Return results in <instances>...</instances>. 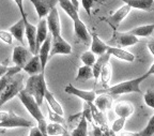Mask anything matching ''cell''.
Wrapping results in <instances>:
<instances>
[{
	"instance_id": "obj_1",
	"label": "cell",
	"mask_w": 154,
	"mask_h": 136,
	"mask_svg": "<svg viewBox=\"0 0 154 136\" xmlns=\"http://www.w3.org/2000/svg\"><path fill=\"white\" fill-rule=\"evenodd\" d=\"M17 97H18L19 100L22 101V103L24 104V106L26 107V110L29 112V114L31 115L32 118L36 121L38 129L41 130V132L43 133V135L48 136L47 132H46V126H47V123H46L45 117H44L43 113H42L41 110H40V105L35 102L34 97H32V95L28 94L24 89H23L22 91L17 94Z\"/></svg>"
},
{
	"instance_id": "obj_2",
	"label": "cell",
	"mask_w": 154,
	"mask_h": 136,
	"mask_svg": "<svg viewBox=\"0 0 154 136\" xmlns=\"http://www.w3.org/2000/svg\"><path fill=\"white\" fill-rule=\"evenodd\" d=\"M24 90L28 94L32 95L40 106L43 103L45 91L47 90V85L44 77V72L35 75H30V77L27 79V83L24 87Z\"/></svg>"
},
{
	"instance_id": "obj_3",
	"label": "cell",
	"mask_w": 154,
	"mask_h": 136,
	"mask_svg": "<svg viewBox=\"0 0 154 136\" xmlns=\"http://www.w3.org/2000/svg\"><path fill=\"white\" fill-rule=\"evenodd\" d=\"M147 78L148 76L146 74H143V75L139 76V77L133 78V79L126 80V82H122V83L113 85L109 88H106L104 90V93H108L110 95H120V94H125V93H132V92L141 93L140 84L144 79H147Z\"/></svg>"
},
{
	"instance_id": "obj_4",
	"label": "cell",
	"mask_w": 154,
	"mask_h": 136,
	"mask_svg": "<svg viewBox=\"0 0 154 136\" xmlns=\"http://www.w3.org/2000/svg\"><path fill=\"white\" fill-rule=\"evenodd\" d=\"M24 75L19 72L15 74L10 80V83L3 88V90L0 91V110L5 103L16 97L24 89Z\"/></svg>"
},
{
	"instance_id": "obj_5",
	"label": "cell",
	"mask_w": 154,
	"mask_h": 136,
	"mask_svg": "<svg viewBox=\"0 0 154 136\" xmlns=\"http://www.w3.org/2000/svg\"><path fill=\"white\" fill-rule=\"evenodd\" d=\"M35 125L32 120L25 119L13 112H0V128H31Z\"/></svg>"
},
{
	"instance_id": "obj_6",
	"label": "cell",
	"mask_w": 154,
	"mask_h": 136,
	"mask_svg": "<svg viewBox=\"0 0 154 136\" xmlns=\"http://www.w3.org/2000/svg\"><path fill=\"white\" fill-rule=\"evenodd\" d=\"M138 43V38L131 34L130 32H118L117 30L113 31L112 38L107 42V44H112V46L123 48V47L133 46Z\"/></svg>"
},
{
	"instance_id": "obj_7",
	"label": "cell",
	"mask_w": 154,
	"mask_h": 136,
	"mask_svg": "<svg viewBox=\"0 0 154 136\" xmlns=\"http://www.w3.org/2000/svg\"><path fill=\"white\" fill-rule=\"evenodd\" d=\"M72 47L61 36L53 38L51 37V47L49 51V57H54L56 55H71Z\"/></svg>"
},
{
	"instance_id": "obj_8",
	"label": "cell",
	"mask_w": 154,
	"mask_h": 136,
	"mask_svg": "<svg viewBox=\"0 0 154 136\" xmlns=\"http://www.w3.org/2000/svg\"><path fill=\"white\" fill-rule=\"evenodd\" d=\"M47 28L51 31V37L56 38L61 36V23H60V17H59V12H58L57 8L51 9V12L47 15Z\"/></svg>"
},
{
	"instance_id": "obj_9",
	"label": "cell",
	"mask_w": 154,
	"mask_h": 136,
	"mask_svg": "<svg viewBox=\"0 0 154 136\" xmlns=\"http://www.w3.org/2000/svg\"><path fill=\"white\" fill-rule=\"evenodd\" d=\"M33 57V54L24 46H15L13 49L12 61L14 64L19 68H24L25 64Z\"/></svg>"
},
{
	"instance_id": "obj_10",
	"label": "cell",
	"mask_w": 154,
	"mask_h": 136,
	"mask_svg": "<svg viewBox=\"0 0 154 136\" xmlns=\"http://www.w3.org/2000/svg\"><path fill=\"white\" fill-rule=\"evenodd\" d=\"M33 5L36 13H38V20L44 18L51 12V9L56 7L59 0H29Z\"/></svg>"
},
{
	"instance_id": "obj_11",
	"label": "cell",
	"mask_w": 154,
	"mask_h": 136,
	"mask_svg": "<svg viewBox=\"0 0 154 136\" xmlns=\"http://www.w3.org/2000/svg\"><path fill=\"white\" fill-rule=\"evenodd\" d=\"M131 11H132V8H131L128 5H125L124 3L122 7L119 8L118 10L116 11V12L109 17L108 20H107V23L110 25V27L113 29V31L117 30L119 25L123 22V20H124L125 17L130 14Z\"/></svg>"
},
{
	"instance_id": "obj_12",
	"label": "cell",
	"mask_w": 154,
	"mask_h": 136,
	"mask_svg": "<svg viewBox=\"0 0 154 136\" xmlns=\"http://www.w3.org/2000/svg\"><path fill=\"white\" fill-rule=\"evenodd\" d=\"M64 91L67 94H73L75 97H78L79 99L84 100L87 103H93V101L95 100V91L91 90V91H86V90H80L78 88H76L73 85H67L64 88Z\"/></svg>"
},
{
	"instance_id": "obj_13",
	"label": "cell",
	"mask_w": 154,
	"mask_h": 136,
	"mask_svg": "<svg viewBox=\"0 0 154 136\" xmlns=\"http://www.w3.org/2000/svg\"><path fill=\"white\" fill-rule=\"evenodd\" d=\"M48 36V28H47V23H46L45 18H41L38 22V26H36V39H35V53L38 55V51L43 44V42L46 40Z\"/></svg>"
},
{
	"instance_id": "obj_14",
	"label": "cell",
	"mask_w": 154,
	"mask_h": 136,
	"mask_svg": "<svg viewBox=\"0 0 154 136\" xmlns=\"http://www.w3.org/2000/svg\"><path fill=\"white\" fill-rule=\"evenodd\" d=\"M25 22V36L27 37L28 41L29 51L33 55H36L35 53V39H36V27L28 22V20H24Z\"/></svg>"
},
{
	"instance_id": "obj_15",
	"label": "cell",
	"mask_w": 154,
	"mask_h": 136,
	"mask_svg": "<svg viewBox=\"0 0 154 136\" xmlns=\"http://www.w3.org/2000/svg\"><path fill=\"white\" fill-rule=\"evenodd\" d=\"M74 32L75 36H76L80 41H82L85 44H88L91 40V34L89 33V30L87 29L86 25L84 24L80 18L74 20Z\"/></svg>"
},
{
	"instance_id": "obj_16",
	"label": "cell",
	"mask_w": 154,
	"mask_h": 136,
	"mask_svg": "<svg viewBox=\"0 0 154 136\" xmlns=\"http://www.w3.org/2000/svg\"><path fill=\"white\" fill-rule=\"evenodd\" d=\"M51 47V34H48L46 40L43 42V44L41 45V47H40V49H38V57H40V60H41L43 71L45 70L48 58H49Z\"/></svg>"
},
{
	"instance_id": "obj_17",
	"label": "cell",
	"mask_w": 154,
	"mask_h": 136,
	"mask_svg": "<svg viewBox=\"0 0 154 136\" xmlns=\"http://www.w3.org/2000/svg\"><path fill=\"white\" fill-rule=\"evenodd\" d=\"M23 69L29 75H35V74H40L44 72L43 69H42L41 60H40L38 55H33V57L25 64Z\"/></svg>"
},
{
	"instance_id": "obj_18",
	"label": "cell",
	"mask_w": 154,
	"mask_h": 136,
	"mask_svg": "<svg viewBox=\"0 0 154 136\" xmlns=\"http://www.w3.org/2000/svg\"><path fill=\"white\" fill-rule=\"evenodd\" d=\"M107 53L110 56H115L118 59L124 60L126 62H134V60L136 59L135 55H133L130 51H126L122 48H119V47L111 46V45H108V47H107Z\"/></svg>"
},
{
	"instance_id": "obj_19",
	"label": "cell",
	"mask_w": 154,
	"mask_h": 136,
	"mask_svg": "<svg viewBox=\"0 0 154 136\" xmlns=\"http://www.w3.org/2000/svg\"><path fill=\"white\" fill-rule=\"evenodd\" d=\"M134 105L128 101H121V102L117 103L115 106V113L119 117H123V118H128L134 114Z\"/></svg>"
},
{
	"instance_id": "obj_20",
	"label": "cell",
	"mask_w": 154,
	"mask_h": 136,
	"mask_svg": "<svg viewBox=\"0 0 154 136\" xmlns=\"http://www.w3.org/2000/svg\"><path fill=\"white\" fill-rule=\"evenodd\" d=\"M107 47H108V44L102 41L97 34H91V51L94 55L101 56L103 54L107 53Z\"/></svg>"
},
{
	"instance_id": "obj_21",
	"label": "cell",
	"mask_w": 154,
	"mask_h": 136,
	"mask_svg": "<svg viewBox=\"0 0 154 136\" xmlns=\"http://www.w3.org/2000/svg\"><path fill=\"white\" fill-rule=\"evenodd\" d=\"M9 32L12 34V37L16 39L19 43L24 44V36H25V22L23 18L15 23L13 26L10 27Z\"/></svg>"
},
{
	"instance_id": "obj_22",
	"label": "cell",
	"mask_w": 154,
	"mask_h": 136,
	"mask_svg": "<svg viewBox=\"0 0 154 136\" xmlns=\"http://www.w3.org/2000/svg\"><path fill=\"white\" fill-rule=\"evenodd\" d=\"M93 104L99 108L101 112H106L107 110H110L111 105H112V97L108 93H103L100 94L95 100L93 101Z\"/></svg>"
},
{
	"instance_id": "obj_23",
	"label": "cell",
	"mask_w": 154,
	"mask_h": 136,
	"mask_svg": "<svg viewBox=\"0 0 154 136\" xmlns=\"http://www.w3.org/2000/svg\"><path fill=\"white\" fill-rule=\"evenodd\" d=\"M125 5H128L132 9L142 11H151L154 5V0H121Z\"/></svg>"
},
{
	"instance_id": "obj_24",
	"label": "cell",
	"mask_w": 154,
	"mask_h": 136,
	"mask_svg": "<svg viewBox=\"0 0 154 136\" xmlns=\"http://www.w3.org/2000/svg\"><path fill=\"white\" fill-rule=\"evenodd\" d=\"M90 106V110H91V114H92V119L95 120V122L99 125H101V129L103 130H108V126H107V121H106L105 115L103 112L97 108L93 103H88Z\"/></svg>"
},
{
	"instance_id": "obj_25",
	"label": "cell",
	"mask_w": 154,
	"mask_h": 136,
	"mask_svg": "<svg viewBox=\"0 0 154 136\" xmlns=\"http://www.w3.org/2000/svg\"><path fill=\"white\" fill-rule=\"evenodd\" d=\"M59 5H60L61 9L66 13L69 16H70L71 20L74 22V20H78L79 18V15H78V9L71 2L70 0H59Z\"/></svg>"
},
{
	"instance_id": "obj_26",
	"label": "cell",
	"mask_w": 154,
	"mask_h": 136,
	"mask_svg": "<svg viewBox=\"0 0 154 136\" xmlns=\"http://www.w3.org/2000/svg\"><path fill=\"white\" fill-rule=\"evenodd\" d=\"M110 59V55L108 53H105L101 56H99V58L96 59L94 64L92 66V72H93V77L95 78V80L100 77V73H101L102 69L105 66L106 63L109 62Z\"/></svg>"
},
{
	"instance_id": "obj_27",
	"label": "cell",
	"mask_w": 154,
	"mask_h": 136,
	"mask_svg": "<svg viewBox=\"0 0 154 136\" xmlns=\"http://www.w3.org/2000/svg\"><path fill=\"white\" fill-rule=\"evenodd\" d=\"M44 99L46 100V102H47V105L49 107H51V110H54V112H56L57 114L61 115V116H63V108L62 106H61V104L59 102H58L57 100H56L55 95H54L53 92H51L49 90H46L45 91V95H44Z\"/></svg>"
},
{
	"instance_id": "obj_28",
	"label": "cell",
	"mask_w": 154,
	"mask_h": 136,
	"mask_svg": "<svg viewBox=\"0 0 154 136\" xmlns=\"http://www.w3.org/2000/svg\"><path fill=\"white\" fill-rule=\"evenodd\" d=\"M46 132H47L48 136H58V135H63V136H70L67 133L66 129L60 123H56V122H51V123L47 124L46 126Z\"/></svg>"
},
{
	"instance_id": "obj_29",
	"label": "cell",
	"mask_w": 154,
	"mask_h": 136,
	"mask_svg": "<svg viewBox=\"0 0 154 136\" xmlns=\"http://www.w3.org/2000/svg\"><path fill=\"white\" fill-rule=\"evenodd\" d=\"M154 31V24L150 25H143V26L136 27L134 29H132L131 31H128L131 34L135 36V37H150Z\"/></svg>"
},
{
	"instance_id": "obj_30",
	"label": "cell",
	"mask_w": 154,
	"mask_h": 136,
	"mask_svg": "<svg viewBox=\"0 0 154 136\" xmlns=\"http://www.w3.org/2000/svg\"><path fill=\"white\" fill-rule=\"evenodd\" d=\"M71 136H88V121L84 116L82 117L79 123L72 130Z\"/></svg>"
},
{
	"instance_id": "obj_31",
	"label": "cell",
	"mask_w": 154,
	"mask_h": 136,
	"mask_svg": "<svg viewBox=\"0 0 154 136\" xmlns=\"http://www.w3.org/2000/svg\"><path fill=\"white\" fill-rule=\"evenodd\" d=\"M111 75H112V69H111L110 63L107 62L105 66L102 69L101 73H100V77L101 78V83L103 85V87H107L108 84L110 83Z\"/></svg>"
},
{
	"instance_id": "obj_32",
	"label": "cell",
	"mask_w": 154,
	"mask_h": 136,
	"mask_svg": "<svg viewBox=\"0 0 154 136\" xmlns=\"http://www.w3.org/2000/svg\"><path fill=\"white\" fill-rule=\"evenodd\" d=\"M90 78H93V72H92V66H85L82 68L78 69V73H77L76 79L78 80H87L90 79Z\"/></svg>"
},
{
	"instance_id": "obj_33",
	"label": "cell",
	"mask_w": 154,
	"mask_h": 136,
	"mask_svg": "<svg viewBox=\"0 0 154 136\" xmlns=\"http://www.w3.org/2000/svg\"><path fill=\"white\" fill-rule=\"evenodd\" d=\"M154 135V115L149 120L147 126L137 133H133V136H153Z\"/></svg>"
},
{
	"instance_id": "obj_34",
	"label": "cell",
	"mask_w": 154,
	"mask_h": 136,
	"mask_svg": "<svg viewBox=\"0 0 154 136\" xmlns=\"http://www.w3.org/2000/svg\"><path fill=\"white\" fill-rule=\"evenodd\" d=\"M80 60L82 61V63H84L85 66H92L96 59H95V55L92 51H85L82 56H80Z\"/></svg>"
},
{
	"instance_id": "obj_35",
	"label": "cell",
	"mask_w": 154,
	"mask_h": 136,
	"mask_svg": "<svg viewBox=\"0 0 154 136\" xmlns=\"http://www.w3.org/2000/svg\"><path fill=\"white\" fill-rule=\"evenodd\" d=\"M125 121H126V118H123V117H119L118 119L115 120V122L112 123V126H111V131L113 133H119V132L122 131V129L124 128Z\"/></svg>"
},
{
	"instance_id": "obj_36",
	"label": "cell",
	"mask_w": 154,
	"mask_h": 136,
	"mask_svg": "<svg viewBox=\"0 0 154 136\" xmlns=\"http://www.w3.org/2000/svg\"><path fill=\"white\" fill-rule=\"evenodd\" d=\"M48 117H49V120H51V122H56V123H64V118L61 115L57 114L56 112H54L51 107L48 106Z\"/></svg>"
},
{
	"instance_id": "obj_37",
	"label": "cell",
	"mask_w": 154,
	"mask_h": 136,
	"mask_svg": "<svg viewBox=\"0 0 154 136\" xmlns=\"http://www.w3.org/2000/svg\"><path fill=\"white\" fill-rule=\"evenodd\" d=\"M143 100L146 105H148L151 108H154V90L150 89L143 94Z\"/></svg>"
},
{
	"instance_id": "obj_38",
	"label": "cell",
	"mask_w": 154,
	"mask_h": 136,
	"mask_svg": "<svg viewBox=\"0 0 154 136\" xmlns=\"http://www.w3.org/2000/svg\"><path fill=\"white\" fill-rule=\"evenodd\" d=\"M0 40L3 41L5 43L11 45L13 42V37L12 34L10 33L9 31H3V30H0Z\"/></svg>"
},
{
	"instance_id": "obj_39",
	"label": "cell",
	"mask_w": 154,
	"mask_h": 136,
	"mask_svg": "<svg viewBox=\"0 0 154 136\" xmlns=\"http://www.w3.org/2000/svg\"><path fill=\"white\" fill-rule=\"evenodd\" d=\"M82 116L86 118V120L88 122H92L93 119H92V114H91V110H90L89 104L87 102H85L84 104V110H82Z\"/></svg>"
},
{
	"instance_id": "obj_40",
	"label": "cell",
	"mask_w": 154,
	"mask_h": 136,
	"mask_svg": "<svg viewBox=\"0 0 154 136\" xmlns=\"http://www.w3.org/2000/svg\"><path fill=\"white\" fill-rule=\"evenodd\" d=\"M94 1H95V0H82V7H84L87 14L89 15V16H91V9L94 5Z\"/></svg>"
},
{
	"instance_id": "obj_41",
	"label": "cell",
	"mask_w": 154,
	"mask_h": 136,
	"mask_svg": "<svg viewBox=\"0 0 154 136\" xmlns=\"http://www.w3.org/2000/svg\"><path fill=\"white\" fill-rule=\"evenodd\" d=\"M14 2L16 3L17 8H18L19 13H20V16H22L23 20H27V13L24 9V0H14Z\"/></svg>"
},
{
	"instance_id": "obj_42",
	"label": "cell",
	"mask_w": 154,
	"mask_h": 136,
	"mask_svg": "<svg viewBox=\"0 0 154 136\" xmlns=\"http://www.w3.org/2000/svg\"><path fill=\"white\" fill-rule=\"evenodd\" d=\"M29 136H44L41 130L38 129V125H33L30 128V132H29Z\"/></svg>"
},
{
	"instance_id": "obj_43",
	"label": "cell",
	"mask_w": 154,
	"mask_h": 136,
	"mask_svg": "<svg viewBox=\"0 0 154 136\" xmlns=\"http://www.w3.org/2000/svg\"><path fill=\"white\" fill-rule=\"evenodd\" d=\"M102 134H103V130L101 129V126L94 125L93 131H92V136H102Z\"/></svg>"
},
{
	"instance_id": "obj_44",
	"label": "cell",
	"mask_w": 154,
	"mask_h": 136,
	"mask_svg": "<svg viewBox=\"0 0 154 136\" xmlns=\"http://www.w3.org/2000/svg\"><path fill=\"white\" fill-rule=\"evenodd\" d=\"M10 66H3V64H0V78L2 77L5 73L8 72Z\"/></svg>"
},
{
	"instance_id": "obj_45",
	"label": "cell",
	"mask_w": 154,
	"mask_h": 136,
	"mask_svg": "<svg viewBox=\"0 0 154 136\" xmlns=\"http://www.w3.org/2000/svg\"><path fill=\"white\" fill-rule=\"evenodd\" d=\"M148 48H149V51H151V54L154 56V39L151 40V41L148 43Z\"/></svg>"
},
{
	"instance_id": "obj_46",
	"label": "cell",
	"mask_w": 154,
	"mask_h": 136,
	"mask_svg": "<svg viewBox=\"0 0 154 136\" xmlns=\"http://www.w3.org/2000/svg\"><path fill=\"white\" fill-rule=\"evenodd\" d=\"M144 74H146V75H147L148 77H149V76H151V75H154V63L152 64L151 66H150L149 70H148Z\"/></svg>"
},
{
	"instance_id": "obj_47",
	"label": "cell",
	"mask_w": 154,
	"mask_h": 136,
	"mask_svg": "<svg viewBox=\"0 0 154 136\" xmlns=\"http://www.w3.org/2000/svg\"><path fill=\"white\" fill-rule=\"evenodd\" d=\"M117 136H133V132H119Z\"/></svg>"
},
{
	"instance_id": "obj_48",
	"label": "cell",
	"mask_w": 154,
	"mask_h": 136,
	"mask_svg": "<svg viewBox=\"0 0 154 136\" xmlns=\"http://www.w3.org/2000/svg\"><path fill=\"white\" fill-rule=\"evenodd\" d=\"M102 136H110V129L108 130H104Z\"/></svg>"
},
{
	"instance_id": "obj_49",
	"label": "cell",
	"mask_w": 154,
	"mask_h": 136,
	"mask_svg": "<svg viewBox=\"0 0 154 136\" xmlns=\"http://www.w3.org/2000/svg\"><path fill=\"white\" fill-rule=\"evenodd\" d=\"M70 1L77 8V9H78V5H78V0H70Z\"/></svg>"
},
{
	"instance_id": "obj_50",
	"label": "cell",
	"mask_w": 154,
	"mask_h": 136,
	"mask_svg": "<svg viewBox=\"0 0 154 136\" xmlns=\"http://www.w3.org/2000/svg\"><path fill=\"white\" fill-rule=\"evenodd\" d=\"M110 136H117V134H116V133H113V132L110 130Z\"/></svg>"
}]
</instances>
